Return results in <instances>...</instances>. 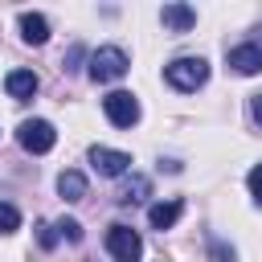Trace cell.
Returning a JSON list of instances; mask_svg holds the SVG:
<instances>
[{
    "mask_svg": "<svg viewBox=\"0 0 262 262\" xmlns=\"http://www.w3.org/2000/svg\"><path fill=\"white\" fill-rule=\"evenodd\" d=\"M127 66H131V57H127L119 45H98V49L90 53V78H94V82H119V78L127 74Z\"/></svg>",
    "mask_w": 262,
    "mask_h": 262,
    "instance_id": "2",
    "label": "cell"
},
{
    "mask_svg": "<svg viewBox=\"0 0 262 262\" xmlns=\"http://www.w3.org/2000/svg\"><path fill=\"white\" fill-rule=\"evenodd\" d=\"M164 82L172 86V90H201L205 82H209V61L205 57H172L168 66H164Z\"/></svg>",
    "mask_w": 262,
    "mask_h": 262,
    "instance_id": "1",
    "label": "cell"
},
{
    "mask_svg": "<svg viewBox=\"0 0 262 262\" xmlns=\"http://www.w3.org/2000/svg\"><path fill=\"white\" fill-rule=\"evenodd\" d=\"M90 164L102 172V176H123L131 168V156L119 151V147H90Z\"/></svg>",
    "mask_w": 262,
    "mask_h": 262,
    "instance_id": "6",
    "label": "cell"
},
{
    "mask_svg": "<svg viewBox=\"0 0 262 262\" xmlns=\"http://www.w3.org/2000/svg\"><path fill=\"white\" fill-rule=\"evenodd\" d=\"M57 192H61L66 201H82V196H86V176H82L78 168H66V172L57 176Z\"/></svg>",
    "mask_w": 262,
    "mask_h": 262,
    "instance_id": "12",
    "label": "cell"
},
{
    "mask_svg": "<svg viewBox=\"0 0 262 262\" xmlns=\"http://www.w3.org/2000/svg\"><path fill=\"white\" fill-rule=\"evenodd\" d=\"M57 229H61L70 242H78V237H82V225H78V221H57Z\"/></svg>",
    "mask_w": 262,
    "mask_h": 262,
    "instance_id": "16",
    "label": "cell"
},
{
    "mask_svg": "<svg viewBox=\"0 0 262 262\" xmlns=\"http://www.w3.org/2000/svg\"><path fill=\"white\" fill-rule=\"evenodd\" d=\"M16 229H20V213H16V205L0 201V233H16Z\"/></svg>",
    "mask_w": 262,
    "mask_h": 262,
    "instance_id": "14",
    "label": "cell"
},
{
    "mask_svg": "<svg viewBox=\"0 0 262 262\" xmlns=\"http://www.w3.org/2000/svg\"><path fill=\"white\" fill-rule=\"evenodd\" d=\"M147 192H151V180H147V176H135V180L123 188V196H119V201H123V205H135V201H143Z\"/></svg>",
    "mask_w": 262,
    "mask_h": 262,
    "instance_id": "13",
    "label": "cell"
},
{
    "mask_svg": "<svg viewBox=\"0 0 262 262\" xmlns=\"http://www.w3.org/2000/svg\"><path fill=\"white\" fill-rule=\"evenodd\" d=\"M102 111H106V119H111L115 127L139 123V98H135L131 90H111V94L102 98Z\"/></svg>",
    "mask_w": 262,
    "mask_h": 262,
    "instance_id": "5",
    "label": "cell"
},
{
    "mask_svg": "<svg viewBox=\"0 0 262 262\" xmlns=\"http://www.w3.org/2000/svg\"><path fill=\"white\" fill-rule=\"evenodd\" d=\"M160 20H164V29H172V33H188V29L196 25V12H192L188 4H164Z\"/></svg>",
    "mask_w": 262,
    "mask_h": 262,
    "instance_id": "10",
    "label": "cell"
},
{
    "mask_svg": "<svg viewBox=\"0 0 262 262\" xmlns=\"http://www.w3.org/2000/svg\"><path fill=\"white\" fill-rule=\"evenodd\" d=\"M20 37H25V45H45L49 41V20L41 16V12H20Z\"/></svg>",
    "mask_w": 262,
    "mask_h": 262,
    "instance_id": "9",
    "label": "cell"
},
{
    "mask_svg": "<svg viewBox=\"0 0 262 262\" xmlns=\"http://www.w3.org/2000/svg\"><path fill=\"white\" fill-rule=\"evenodd\" d=\"M180 213H184V201H160L147 209V221H151V229H172L180 221Z\"/></svg>",
    "mask_w": 262,
    "mask_h": 262,
    "instance_id": "11",
    "label": "cell"
},
{
    "mask_svg": "<svg viewBox=\"0 0 262 262\" xmlns=\"http://www.w3.org/2000/svg\"><path fill=\"white\" fill-rule=\"evenodd\" d=\"M16 143H20L25 151H33V156H45V151L57 143V131H53L49 119H25V123L16 127Z\"/></svg>",
    "mask_w": 262,
    "mask_h": 262,
    "instance_id": "3",
    "label": "cell"
},
{
    "mask_svg": "<svg viewBox=\"0 0 262 262\" xmlns=\"http://www.w3.org/2000/svg\"><path fill=\"white\" fill-rule=\"evenodd\" d=\"M250 111H254V119L262 123V94H254V102H250Z\"/></svg>",
    "mask_w": 262,
    "mask_h": 262,
    "instance_id": "17",
    "label": "cell"
},
{
    "mask_svg": "<svg viewBox=\"0 0 262 262\" xmlns=\"http://www.w3.org/2000/svg\"><path fill=\"white\" fill-rule=\"evenodd\" d=\"M106 254L115 262H139L143 258V237L131 229V225H111L106 233Z\"/></svg>",
    "mask_w": 262,
    "mask_h": 262,
    "instance_id": "4",
    "label": "cell"
},
{
    "mask_svg": "<svg viewBox=\"0 0 262 262\" xmlns=\"http://www.w3.org/2000/svg\"><path fill=\"white\" fill-rule=\"evenodd\" d=\"M229 66H233L237 74H258V70H262V45H258V41L233 45V49H229Z\"/></svg>",
    "mask_w": 262,
    "mask_h": 262,
    "instance_id": "7",
    "label": "cell"
},
{
    "mask_svg": "<svg viewBox=\"0 0 262 262\" xmlns=\"http://www.w3.org/2000/svg\"><path fill=\"white\" fill-rule=\"evenodd\" d=\"M37 86H41V82H37L33 70H8V74H4V90H8V98H20V102H25V98L37 94Z\"/></svg>",
    "mask_w": 262,
    "mask_h": 262,
    "instance_id": "8",
    "label": "cell"
},
{
    "mask_svg": "<svg viewBox=\"0 0 262 262\" xmlns=\"http://www.w3.org/2000/svg\"><path fill=\"white\" fill-rule=\"evenodd\" d=\"M246 184H250V192H254V201L262 205V164H254V168H250V176H246Z\"/></svg>",
    "mask_w": 262,
    "mask_h": 262,
    "instance_id": "15",
    "label": "cell"
}]
</instances>
